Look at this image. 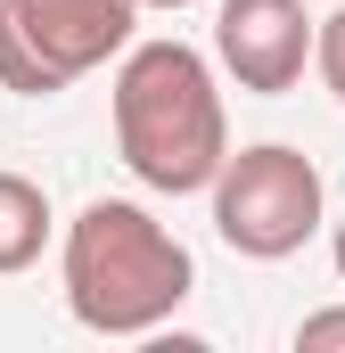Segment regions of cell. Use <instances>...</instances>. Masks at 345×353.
<instances>
[{
    "label": "cell",
    "instance_id": "6da1fadb",
    "mask_svg": "<svg viewBox=\"0 0 345 353\" xmlns=\"http://www.w3.org/2000/svg\"><path fill=\"white\" fill-rule=\"evenodd\" d=\"M115 148L165 197H189L214 181V165L230 157V123H222L214 66L189 41H140L115 66Z\"/></svg>",
    "mask_w": 345,
    "mask_h": 353
},
{
    "label": "cell",
    "instance_id": "7a4b0ae2",
    "mask_svg": "<svg viewBox=\"0 0 345 353\" xmlns=\"http://www.w3.org/2000/svg\"><path fill=\"white\" fill-rule=\"evenodd\" d=\"M189 279V247L124 197H99L66 222V304L99 337H148L181 312Z\"/></svg>",
    "mask_w": 345,
    "mask_h": 353
},
{
    "label": "cell",
    "instance_id": "3957f363",
    "mask_svg": "<svg viewBox=\"0 0 345 353\" xmlns=\"http://www.w3.org/2000/svg\"><path fill=\"white\" fill-rule=\"evenodd\" d=\"M206 189H214V230H222V247L247 255V263H279V255H296V247L321 230V165H313L304 148H279V140L239 148V157L214 165Z\"/></svg>",
    "mask_w": 345,
    "mask_h": 353
},
{
    "label": "cell",
    "instance_id": "277c9868",
    "mask_svg": "<svg viewBox=\"0 0 345 353\" xmlns=\"http://www.w3.org/2000/svg\"><path fill=\"white\" fill-rule=\"evenodd\" d=\"M132 0H0V90L50 99L132 41Z\"/></svg>",
    "mask_w": 345,
    "mask_h": 353
},
{
    "label": "cell",
    "instance_id": "5b68a950",
    "mask_svg": "<svg viewBox=\"0 0 345 353\" xmlns=\"http://www.w3.org/2000/svg\"><path fill=\"white\" fill-rule=\"evenodd\" d=\"M214 58L255 99L296 90L304 66H313V17H304V0H222L214 8Z\"/></svg>",
    "mask_w": 345,
    "mask_h": 353
},
{
    "label": "cell",
    "instance_id": "8992f818",
    "mask_svg": "<svg viewBox=\"0 0 345 353\" xmlns=\"http://www.w3.org/2000/svg\"><path fill=\"white\" fill-rule=\"evenodd\" d=\"M41 247H50V197L25 173H0V271L41 263Z\"/></svg>",
    "mask_w": 345,
    "mask_h": 353
},
{
    "label": "cell",
    "instance_id": "52a82bcc",
    "mask_svg": "<svg viewBox=\"0 0 345 353\" xmlns=\"http://www.w3.org/2000/svg\"><path fill=\"white\" fill-rule=\"evenodd\" d=\"M313 66H321V83H329V90L345 99V8L313 25Z\"/></svg>",
    "mask_w": 345,
    "mask_h": 353
},
{
    "label": "cell",
    "instance_id": "ba28073f",
    "mask_svg": "<svg viewBox=\"0 0 345 353\" xmlns=\"http://www.w3.org/2000/svg\"><path fill=\"white\" fill-rule=\"evenodd\" d=\"M296 353H345V304H329V312H313V321L296 329Z\"/></svg>",
    "mask_w": 345,
    "mask_h": 353
},
{
    "label": "cell",
    "instance_id": "9c48e42d",
    "mask_svg": "<svg viewBox=\"0 0 345 353\" xmlns=\"http://www.w3.org/2000/svg\"><path fill=\"white\" fill-rule=\"evenodd\" d=\"M329 255H337V279H345V222H337V239H329Z\"/></svg>",
    "mask_w": 345,
    "mask_h": 353
},
{
    "label": "cell",
    "instance_id": "30bf717a",
    "mask_svg": "<svg viewBox=\"0 0 345 353\" xmlns=\"http://www.w3.org/2000/svg\"><path fill=\"white\" fill-rule=\"evenodd\" d=\"M132 8H189V0H132Z\"/></svg>",
    "mask_w": 345,
    "mask_h": 353
}]
</instances>
